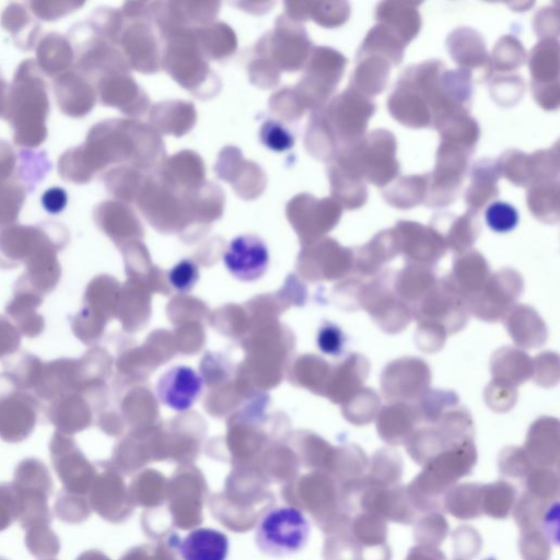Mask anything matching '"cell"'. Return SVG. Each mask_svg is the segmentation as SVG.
<instances>
[{"mask_svg": "<svg viewBox=\"0 0 560 560\" xmlns=\"http://www.w3.org/2000/svg\"><path fill=\"white\" fill-rule=\"evenodd\" d=\"M336 544L339 549L337 560H368V549L358 542L350 530L341 534Z\"/></svg>", "mask_w": 560, "mask_h": 560, "instance_id": "obj_42", "label": "cell"}, {"mask_svg": "<svg viewBox=\"0 0 560 560\" xmlns=\"http://www.w3.org/2000/svg\"><path fill=\"white\" fill-rule=\"evenodd\" d=\"M316 341L323 353L339 355L343 350L346 337L337 325L325 322L318 329Z\"/></svg>", "mask_w": 560, "mask_h": 560, "instance_id": "obj_39", "label": "cell"}, {"mask_svg": "<svg viewBox=\"0 0 560 560\" xmlns=\"http://www.w3.org/2000/svg\"><path fill=\"white\" fill-rule=\"evenodd\" d=\"M481 483L464 482L451 487L442 497V508L459 520H472L482 514Z\"/></svg>", "mask_w": 560, "mask_h": 560, "instance_id": "obj_19", "label": "cell"}, {"mask_svg": "<svg viewBox=\"0 0 560 560\" xmlns=\"http://www.w3.org/2000/svg\"><path fill=\"white\" fill-rule=\"evenodd\" d=\"M0 560H3V559H0Z\"/></svg>", "mask_w": 560, "mask_h": 560, "instance_id": "obj_50", "label": "cell"}, {"mask_svg": "<svg viewBox=\"0 0 560 560\" xmlns=\"http://www.w3.org/2000/svg\"><path fill=\"white\" fill-rule=\"evenodd\" d=\"M436 282L438 279L429 266L410 264L395 275L393 287L406 303H417Z\"/></svg>", "mask_w": 560, "mask_h": 560, "instance_id": "obj_20", "label": "cell"}, {"mask_svg": "<svg viewBox=\"0 0 560 560\" xmlns=\"http://www.w3.org/2000/svg\"><path fill=\"white\" fill-rule=\"evenodd\" d=\"M452 542L453 555L459 560L475 558L482 547L481 536L469 525L458 526L452 534Z\"/></svg>", "mask_w": 560, "mask_h": 560, "instance_id": "obj_32", "label": "cell"}, {"mask_svg": "<svg viewBox=\"0 0 560 560\" xmlns=\"http://www.w3.org/2000/svg\"><path fill=\"white\" fill-rule=\"evenodd\" d=\"M524 451L537 467H556L559 462V421L550 417L535 421L528 431Z\"/></svg>", "mask_w": 560, "mask_h": 560, "instance_id": "obj_13", "label": "cell"}, {"mask_svg": "<svg viewBox=\"0 0 560 560\" xmlns=\"http://www.w3.org/2000/svg\"><path fill=\"white\" fill-rule=\"evenodd\" d=\"M402 460L397 452L390 448H381L375 452L369 462L368 476L381 487L398 485L402 476Z\"/></svg>", "mask_w": 560, "mask_h": 560, "instance_id": "obj_23", "label": "cell"}, {"mask_svg": "<svg viewBox=\"0 0 560 560\" xmlns=\"http://www.w3.org/2000/svg\"><path fill=\"white\" fill-rule=\"evenodd\" d=\"M203 388V380L197 371L187 365H176L161 375L156 394L159 400L176 411L192 407Z\"/></svg>", "mask_w": 560, "mask_h": 560, "instance_id": "obj_11", "label": "cell"}, {"mask_svg": "<svg viewBox=\"0 0 560 560\" xmlns=\"http://www.w3.org/2000/svg\"><path fill=\"white\" fill-rule=\"evenodd\" d=\"M527 492L544 501H555L559 494V476L551 468L536 467L526 476Z\"/></svg>", "mask_w": 560, "mask_h": 560, "instance_id": "obj_30", "label": "cell"}, {"mask_svg": "<svg viewBox=\"0 0 560 560\" xmlns=\"http://www.w3.org/2000/svg\"><path fill=\"white\" fill-rule=\"evenodd\" d=\"M517 397L516 388L491 381L485 392V400L494 411L511 409Z\"/></svg>", "mask_w": 560, "mask_h": 560, "instance_id": "obj_38", "label": "cell"}, {"mask_svg": "<svg viewBox=\"0 0 560 560\" xmlns=\"http://www.w3.org/2000/svg\"><path fill=\"white\" fill-rule=\"evenodd\" d=\"M67 201V192L60 187L49 188L42 196L43 207L47 212L52 214L61 212L65 209Z\"/></svg>", "mask_w": 560, "mask_h": 560, "instance_id": "obj_45", "label": "cell"}, {"mask_svg": "<svg viewBox=\"0 0 560 560\" xmlns=\"http://www.w3.org/2000/svg\"><path fill=\"white\" fill-rule=\"evenodd\" d=\"M477 463L472 439L459 442L430 458L422 470L406 486L418 513L440 512L443 494L469 475Z\"/></svg>", "mask_w": 560, "mask_h": 560, "instance_id": "obj_1", "label": "cell"}, {"mask_svg": "<svg viewBox=\"0 0 560 560\" xmlns=\"http://www.w3.org/2000/svg\"><path fill=\"white\" fill-rule=\"evenodd\" d=\"M487 222L497 232L512 230L517 223V213L505 203H495L487 211Z\"/></svg>", "mask_w": 560, "mask_h": 560, "instance_id": "obj_40", "label": "cell"}, {"mask_svg": "<svg viewBox=\"0 0 560 560\" xmlns=\"http://www.w3.org/2000/svg\"><path fill=\"white\" fill-rule=\"evenodd\" d=\"M492 381L516 387L532 376L533 360L524 351L503 347L491 358Z\"/></svg>", "mask_w": 560, "mask_h": 560, "instance_id": "obj_17", "label": "cell"}, {"mask_svg": "<svg viewBox=\"0 0 560 560\" xmlns=\"http://www.w3.org/2000/svg\"><path fill=\"white\" fill-rule=\"evenodd\" d=\"M310 532V523L301 510L289 505L272 506L258 517L255 542L267 556L289 557L306 546Z\"/></svg>", "mask_w": 560, "mask_h": 560, "instance_id": "obj_2", "label": "cell"}, {"mask_svg": "<svg viewBox=\"0 0 560 560\" xmlns=\"http://www.w3.org/2000/svg\"><path fill=\"white\" fill-rule=\"evenodd\" d=\"M20 341L18 329L0 315V358L13 353L19 348Z\"/></svg>", "mask_w": 560, "mask_h": 560, "instance_id": "obj_43", "label": "cell"}, {"mask_svg": "<svg viewBox=\"0 0 560 560\" xmlns=\"http://www.w3.org/2000/svg\"><path fill=\"white\" fill-rule=\"evenodd\" d=\"M417 404L421 419L434 424L441 416L458 404V396L451 390H428Z\"/></svg>", "mask_w": 560, "mask_h": 560, "instance_id": "obj_29", "label": "cell"}, {"mask_svg": "<svg viewBox=\"0 0 560 560\" xmlns=\"http://www.w3.org/2000/svg\"><path fill=\"white\" fill-rule=\"evenodd\" d=\"M267 130L268 131H265V140H267V144L273 141V139H277L273 149L283 150L291 145V137L280 126L271 125L267 128Z\"/></svg>", "mask_w": 560, "mask_h": 560, "instance_id": "obj_47", "label": "cell"}, {"mask_svg": "<svg viewBox=\"0 0 560 560\" xmlns=\"http://www.w3.org/2000/svg\"><path fill=\"white\" fill-rule=\"evenodd\" d=\"M394 275L384 272L366 285H361L357 302L382 330L387 334L402 331L411 322L412 311L394 290Z\"/></svg>", "mask_w": 560, "mask_h": 560, "instance_id": "obj_5", "label": "cell"}, {"mask_svg": "<svg viewBox=\"0 0 560 560\" xmlns=\"http://www.w3.org/2000/svg\"><path fill=\"white\" fill-rule=\"evenodd\" d=\"M406 560H446V558L438 547L417 545L409 550Z\"/></svg>", "mask_w": 560, "mask_h": 560, "instance_id": "obj_46", "label": "cell"}, {"mask_svg": "<svg viewBox=\"0 0 560 560\" xmlns=\"http://www.w3.org/2000/svg\"><path fill=\"white\" fill-rule=\"evenodd\" d=\"M26 544L31 552L37 557L54 556L58 552V539L48 525L34 526L30 529Z\"/></svg>", "mask_w": 560, "mask_h": 560, "instance_id": "obj_34", "label": "cell"}, {"mask_svg": "<svg viewBox=\"0 0 560 560\" xmlns=\"http://www.w3.org/2000/svg\"><path fill=\"white\" fill-rule=\"evenodd\" d=\"M411 311L418 322L436 323L446 334L464 328L469 313L466 299L445 278L438 280Z\"/></svg>", "mask_w": 560, "mask_h": 560, "instance_id": "obj_6", "label": "cell"}, {"mask_svg": "<svg viewBox=\"0 0 560 560\" xmlns=\"http://www.w3.org/2000/svg\"><path fill=\"white\" fill-rule=\"evenodd\" d=\"M522 291L521 275L512 269H502L490 275L483 288L466 300L468 312L486 322L503 319Z\"/></svg>", "mask_w": 560, "mask_h": 560, "instance_id": "obj_7", "label": "cell"}, {"mask_svg": "<svg viewBox=\"0 0 560 560\" xmlns=\"http://www.w3.org/2000/svg\"><path fill=\"white\" fill-rule=\"evenodd\" d=\"M229 548L228 536L209 527L189 532L178 545L183 560H226Z\"/></svg>", "mask_w": 560, "mask_h": 560, "instance_id": "obj_14", "label": "cell"}, {"mask_svg": "<svg viewBox=\"0 0 560 560\" xmlns=\"http://www.w3.org/2000/svg\"><path fill=\"white\" fill-rule=\"evenodd\" d=\"M19 517L18 498L12 485L0 486V530Z\"/></svg>", "mask_w": 560, "mask_h": 560, "instance_id": "obj_41", "label": "cell"}, {"mask_svg": "<svg viewBox=\"0 0 560 560\" xmlns=\"http://www.w3.org/2000/svg\"><path fill=\"white\" fill-rule=\"evenodd\" d=\"M446 335L445 329L436 323L419 322L415 339L420 350L432 353L443 347Z\"/></svg>", "mask_w": 560, "mask_h": 560, "instance_id": "obj_37", "label": "cell"}, {"mask_svg": "<svg viewBox=\"0 0 560 560\" xmlns=\"http://www.w3.org/2000/svg\"><path fill=\"white\" fill-rule=\"evenodd\" d=\"M515 487L504 480H498L481 487V511L492 518H505L516 502Z\"/></svg>", "mask_w": 560, "mask_h": 560, "instance_id": "obj_21", "label": "cell"}, {"mask_svg": "<svg viewBox=\"0 0 560 560\" xmlns=\"http://www.w3.org/2000/svg\"><path fill=\"white\" fill-rule=\"evenodd\" d=\"M448 533V523L440 512L425 513L417 522L413 538L418 545L439 547Z\"/></svg>", "mask_w": 560, "mask_h": 560, "instance_id": "obj_26", "label": "cell"}, {"mask_svg": "<svg viewBox=\"0 0 560 560\" xmlns=\"http://www.w3.org/2000/svg\"><path fill=\"white\" fill-rule=\"evenodd\" d=\"M380 397L372 388H361L349 398L345 415L354 425L370 423L377 415Z\"/></svg>", "mask_w": 560, "mask_h": 560, "instance_id": "obj_25", "label": "cell"}, {"mask_svg": "<svg viewBox=\"0 0 560 560\" xmlns=\"http://www.w3.org/2000/svg\"><path fill=\"white\" fill-rule=\"evenodd\" d=\"M42 301L39 294L15 287L14 298L7 306V313L16 323L21 332L27 337H35L43 330V317L36 313Z\"/></svg>", "mask_w": 560, "mask_h": 560, "instance_id": "obj_18", "label": "cell"}, {"mask_svg": "<svg viewBox=\"0 0 560 560\" xmlns=\"http://www.w3.org/2000/svg\"><path fill=\"white\" fill-rule=\"evenodd\" d=\"M349 530L351 535L365 549H373L386 545V520L375 513L360 512L351 518Z\"/></svg>", "mask_w": 560, "mask_h": 560, "instance_id": "obj_22", "label": "cell"}, {"mask_svg": "<svg viewBox=\"0 0 560 560\" xmlns=\"http://www.w3.org/2000/svg\"><path fill=\"white\" fill-rule=\"evenodd\" d=\"M19 505V518L23 527L48 525L50 513L47 497L51 482L47 468L39 460L30 458L16 467L12 483Z\"/></svg>", "mask_w": 560, "mask_h": 560, "instance_id": "obj_4", "label": "cell"}, {"mask_svg": "<svg viewBox=\"0 0 560 560\" xmlns=\"http://www.w3.org/2000/svg\"><path fill=\"white\" fill-rule=\"evenodd\" d=\"M421 420L417 405L392 402L377 413L376 430L387 444H406Z\"/></svg>", "mask_w": 560, "mask_h": 560, "instance_id": "obj_12", "label": "cell"}, {"mask_svg": "<svg viewBox=\"0 0 560 560\" xmlns=\"http://www.w3.org/2000/svg\"><path fill=\"white\" fill-rule=\"evenodd\" d=\"M500 471L511 478H524L533 469V463L524 448L509 446L502 450L498 458Z\"/></svg>", "mask_w": 560, "mask_h": 560, "instance_id": "obj_31", "label": "cell"}, {"mask_svg": "<svg viewBox=\"0 0 560 560\" xmlns=\"http://www.w3.org/2000/svg\"><path fill=\"white\" fill-rule=\"evenodd\" d=\"M539 529L546 535L548 540L558 544L559 534V503L551 501L544 513Z\"/></svg>", "mask_w": 560, "mask_h": 560, "instance_id": "obj_44", "label": "cell"}, {"mask_svg": "<svg viewBox=\"0 0 560 560\" xmlns=\"http://www.w3.org/2000/svg\"><path fill=\"white\" fill-rule=\"evenodd\" d=\"M483 560H495V558H493V557H489V558H486V559H483Z\"/></svg>", "mask_w": 560, "mask_h": 560, "instance_id": "obj_48", "label": "cell"}, {"mask_svg": "<svg viewBox=\"0 0 560 560\" xmlns=\"http://www.w3.org/2000/svg\"><path fill=\"white\" fill-rule=\"evenodd\" d=\"M37 418V401L20 389L7 374H0V436L7 442H20L33 431Z\"/></svg>", "mask_w": 560, "mask_h": 560, "instance_id": "obj_8", "label": "cell"}, {"mask_svg": "<svg viewBox=\"0 0 560 560\" xmlns=\"http://www.w3.org/2000/svg\"><path fill=\"white\" fill-rule=\"evenodd\" d=\"M490 277L488 264L476 253H467L458 257L446 281L466 300L477 294Z\"/></svg>", "mask_w": 560, "mask_h": 560, "instance_id": "obj_16", "label": "cell"}, {"mask_svg": "<svg viewBox=\"0 0 560 560\" xmlns=\"http://www.w3.org/2000/svg\"><path fill=\"white\" fill-rule=\"evenodd\" d=\"M431 373L427 363L419 358L397 359L383 370L381 388L389 402L419 400L430 387Z\"/></svg>", "mask_w": 560, "mask_h": 560, "instance_id": "obj_9", "label": "cell"}, {"mask_svg": "<svg viewBox=\"0 0 560 560\" xmlns=\"http://www.w3.org/2000/svg\"><path fill=\"white\" fill-rule=\"evenodd\" d=\"M370 363L359 353H352L340 365L339 374L342 381L343 398H351L359 389L369 375Z\"/></svg>", "mask_w": 560, "mask_h": 560, "instance_id": "obj_28", "label": "cell"}, {"mask_svg": "<svg viewBox=\"0 0 560 560\" xmlns=\"http://www.w3.org/2000/svg\"><path fill=\"white\" fill-rule=\"evenodd\" d=\"M454 560H459V559H454Z\"/></svg>", "mask_w": 560, "mask_h": 560, "instance_id": "obj_49", "label": "cell"}, {"mask_svg": "<svg viewBox=\"0 0 560 560\" xmlns=\"http://www.w3.org/2000/svg\"><path fill=\"white\" fill-rule=\"evenodd\" d=\"M550 502L538 499L527 491L524 492L513 506V517L520 529L539 528L546 508Z\"/></svg>", "mask_w": 560, "mask_h": 560, "instance_id": "obj_27", "label": "cell"}, {"mask_svg": "<svg viewBox=\"0 0 560 560\" xmlns=\"http://www.w3.org/2000/svg\"><path fill=\"white\" fill-rule=\"evenodd\" d=\"M503 319L512 339L522 348L539 347L547 339V328L544 320L529 306L514 305Z\"/></svg>", "mask_w": 560, "mask_h": 560, "instance_id": "obj_15", "label": "cell"}, {"mask_svg": "<svg viewBox=\"0 0 560 560\" xmlns=\"http://www.w3.org/2000/svg\"><path fill=\"white\" fill-rule=\"evenodd\" d=\"M170 284L178 292L190 291L199 279L198 266L190 259H183L167 272Z\"/></svg>", "mask_w": 560, "mask_h": 560, "instance_id": "obj_35", "label": "cell"}, {"mask_svg": "<svg viewBox=\"0 0 560 560\" xmlns=\"http://www.w3.org/2000/svg\"><path fill=\"white\" fill-rule=\"evenodd\" d=\"M518 548L523 560H548L551 553V542L539 528L522 530Z\"/></svg>", "mask_w": 560, "mask_h": 560, "instance_id": "obj_33", "label": "cell"}, {"mask_svg": "<svg viewBox=\"0 0 560 560\" xmlns=\"http://www.w3.org/2000/svg\"><path fill=\"white\" fill-rule=\"evenodd\" d=\"M472 434L469 412L456 406L445 411L434 424L417 429L405 445L412 460L423 466L444 450L472 439Z\"/></svg>", "mask_w": 560, "mask_h": 560, "instance_id": "obj_3", "label": "cell"}, {"mask_svg": "<svg viewBox=\"0 0 560 560\" xmlns=\"http://www.w3.org/2000/svg\"><path fill=\"white\" fill-rule=\"evenodd\" d=\"M397 252L398 246L396 243H389L386 247H383L381 242H373L366 245L355 259L354 267L357 272L368 277L378 275L382 266L389 261Z\"/></svg>", "mask_w": 560, "mask_h": 560, "instance_id": "obj_24", "label": "cell"}, {"mask_svg": "<svg viewBox=\"0 0 560 560\" xmlns=\"http://www.w3.org/2000/svg\"><path fill=\"white\" fill-rule=\"evenodd\" d=\"M559 360L556 353H540L533 361V378L544 387H551L557 384L559 376Z\"/></svg>", "mask_w": 560, "mask_h": 560, "instance_id": "obj_36", "label": "cell"}, {"mask_svg": "<svg viewBox=\"0 0 560 560\" xmlns=\"http://www.w3.org/2000/svg\"><path fill=\"white\" fill-rule=\"evenodd\" d=\"M223 262L236 279L250 282L265 275L269 265L266 244L254 235L234 238L223 255Z\"/></svg>", "mask_w": 560, "mask_h": 560, "instance_id": "obj_10", "label": "cell"}]
</instances>
